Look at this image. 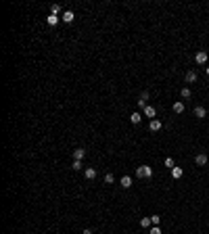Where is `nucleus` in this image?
Returning <instances> with one entry per match:
<instances>
[{
    "label": "nucleus",
    "instance_id": "nucleus-1",
    "mask_svg": "<svg viewBox=\"0 0 209 234\" xmlns=\"http://www.w3.org/2000/svg\"><path fill=\"white\" fill-rule=\"evenodd\" d=\"M136 176H138V178H153V169L148 165H140L138 169H136Z\"/></svg>",
    "mask_w": 209,
    "mask_h": 234
},
{
    "label": "nucleus",
    "instance_id": "nucleus-2",
    "mask_svg": "<svg viewBox=\"0 0 209 234\" xmlns=\"http://www.w3.org/2000/svg\"><path fill=\"white\" fill-rule=\"evenodd\" d=\"M207 52L205 50H197V55H195V61H197V65H205L207 63Z\"/></svg>",
    "mask_w": 209,
    "mask_h": 234
},
{
    "label": "nucleus",
    "instance_id": "nucleus-3",
    "mask_svg": "<svg viewBox=\"0 0 209 234\" xmlns=\"http://www.w3.org/2000/svg\"><path fill=\"white\" fill-rule=\"evenodd\" d=\"M142 115H144V117H151V119H155L157 111H155V107H148V105H146L144 109H142Z\"/></svg>",
    "mask_w": 209,
    "mask_h": 234
},
{
    "label": "nucleus",
    "instance_id": "nucleus-4",
    "mask_svg": "<svg viewBox=\"0 0 209 234\" xmlns=\"http://www.w3.org/2000/svg\"><path fill=\"white\" fill-rule=\"evenodd\" d=\"M59 21H61V19H59V15H52V13H50L48 17H46V23H48L50 27H55V25H59Z\"/></svg>",
    "mask_w": 209,
    "mask_h": 234
},
{
    "label": "nucleus",
    "instance_id": "nucleus-5",
    "mask_svg": "<svg viewBox=\"0 0 209 234\" xmlns=\"http://www.w3.org/2000/svg\"><path fill=\"white\" fill-rule=\"evenodd\" d=\"M184 111H186V107H184V103H182V100H176V103H174V113H178V115H182Z\"/></svg>",
    "mask_w": 209,
    "mask_h": 234
},
{
    "label": "nucleus",
    "instance_id": "nucleus-6",
    "mask_svg": "<svg viewBox=\"0 0 209 234\" xmlns=\"http://www.w3.org/2000/svg\"><path fill=\"white\" fill-rule=\"evenodd\" d=\"M195 117L205 119V117H207V109H205V107H195Z\"/></svg>",
    "mask_w": 209,
    "mask_h": 234
},
{
    "label": "nucleus",
    "instance_id": "nucleus-7",
    "mask_svg": "<svg viewBox=\"0 0 209 234\" xmlns=\"http://www.w3.org/2000/svg\"><path fill=\"white\" fill-rule=\"evenodd\" d=\"M148 128H151V132H159L163 125H161L159 119H151V124H148Z\"/></svg>",
    "mask_w": 209,
    "mask_h": 234
},
{
    "label": "nucleus",
    "instance_id": "nucleus-8",
    "mask_svg": "<svg viewBox=\"0 0 209 234\" xmlns=\"http://www.w3.org/2000/svg\"><path fill=\"white\" fill-rule=\"evenodd\" d=\"M195 163L197 165H205V163H207V155H205V153H199L195 157Z\"/></svg>",
    "mask_w": 209,
    "mask_h": 234
},
{
    "label": "nucleus",
    "instance_id": "nucleus-9",
    "mask_svg": "<svg viewBox=\"0 0 209 234\" xmlns=\"http://www.w3.org/2000/svg\"><path fill=\"white\" fill-rule=\"evenodd\" d=\"M73 19H75L73 11H65V13H63V23H71Z\"/></svg>",
    "mask_w": 209,
    "mask_h": 234
},
{
    "label": "nucleus",
    "instance_id": "nucleus-10",
    "mask_svg": "<svg viewBox=\"0 0 209 234\" xmlns=\"http://www.w3.org/2000/svg\"><path fill=\"white\" fill-rule=\"evenodd\" d=\"M84 157H86V151H84V149H75V151H73V159H75V161H82Z\"/></svg>",
    "mask_w": 209,
    "mask_h": 234
},
{
    "label": "nucleus",
    "instance_id": "nucleus-11",
    "mask_svg": "<svg viewBox=\"0 0 209 234\" xmlns=\"http://www.w3.org/2000/svg\"><path fill=\"white\" fill-rule=\"evenodd\" d=\"M84 176H86L88 180H94V178H96V169H94V167H88V169L84 172Z\"/></svg>",
    "mask_w": 209,
    "mask_h": 234
},
{
    "label": "nucleus",
    "instance_id": "nucleus-12",
    "mask_svg": "<svg viewBox=\"0 0 209 234\" xmlns=\"http://www.w3.org/2000/svg\"><path fill=\"white\" fill-rule=\"evenodd\" d=\"M140 226L148 230V228H153V220H151V217H142V220H140Z\"/></svg>",
    "mask_w": 209,
    "mask_h": 234
},
{
    "label": "nucleus",
    "instance_id": "nucleus-13",
    "mask_svg": "<svg viewBox=\"0 0 209 234\" xmlns=\"http://www.w3.org/2000/svg\"><path fill=\"white\" fill-rule=\"evenodd\" d=\"M182 176H184V172H182V167H174V169H172V178L180 180Z\"/></svg>",
    "mask_w": 209,
    "mask_h": 234
},
{
    "label": "nucleus",
    "instance_id": "nucleus-14",
    "mask_svg": "<svg viewBox=\"0 0 209 234\" xmlns=\"http://www.w3.org/2000/svg\"><path fill=\"white\" fill-rule=\"evenodd\" d=\"M188 84H192V82H197V71H188L186 73V77H184Z\"/></svg>",
    "mask_w": 209,
    "mask_h": 234
},
{
    "label": "nucleus",
    "instance_id": "nucleus-15",
    "mask_svg": "<svg viewBox=\"0 0 209 234\" xmlns=\"http://www.w3.org/2000/svg\"><path fill=\"white\" fill-rule=\"evenodd\" d=\"M130 121H132L134 125L140 124V121H142V115H140V113H132V115H130Z\"/></svg>",
    "mask_w": 209,
    "mask_h": 234
},
{
    "label": "nucleus",
    "instance_id": "nucleus-16",
    "mask_svg": "<svg viewBox=\"0 0 209 234\" xmlns=\"http://www.w3.org/2000/svg\"><path fill=\"white\" fill-rule=\"evenodd\" d=\"M121 186H124V188H130V186H132V178H130V176H124V178H121Z\"/></svg>",
    "mask_w": 209,
    "mask_h": 234
},
{
    "label": "nucleus",
    "instance_id": "nucleus-17",
    "mask_svg": "<svg viewBox=\"0 0 209 234\" xmlns=\"http://www.w3.org/2000/svg\"><path fill=\"white\" fill-rule=\"evenodd\" d=\"M190 94H192V92H190V88H182V90H180V96H182V98H190Z\"/></svg>",
    "mask_w": 209,
    "mask_h": 234
},
{
    "label": "nucleus",
    "instance_id": "nucleus-18",
    "mask_svg": "<svg viewBox=\"0 0 209 234\" xmlns=\"http://www.w3.org/2000/svg\"><path fill=\"white\" fill-rule=\"evenodd\" d=\"M71 169L80 172V169H82V161H75V159H73V163H71Z\"/></svg>",
    "mask_w": 209,
    "mask_h": 234
},
{
    "label": "nucleus",
    "instance_id": "nucleus-19",
    "mask_svg": "<svg viewBox=\"0 0 209 234\" xmlns=\"http://www.w3.org/2000/svg\"><path fill=\"white\" fill-rule=\"evenodd\" d=\"M165 167H169V169H174V167H176V165H174V159H172V157L165 159Z\"/></svg>",
    "mask_w": 209,
    "mask_h": 234
},
{
    "label": "nucleus",
    "instance_id": "nucleus-20",
    "mask_svg": "<svg viewBox=\"0 0 209 234\" xmlns=\"http://www.w3.org/2000/svg\"><path fill=\"white\" fill-rule=\"evenodd\" d=\"M50 11H52V15H59V13H61V4H52Z\"/></svg>",
    "mask_w": 209,
    "mask_h": 234
},
{
    "label": "nucleus",
    "instance_id": "nucleus-21",
    "mask_svg": "<svg viewBox=\"0 0 209 234\" xmlns=\"http://www.w3.org/2000/svg\"><path fill=\"white\" fill-rule=\"evenodd\" d=\"M151 220H153V226H159L161 224V215H151Z\"/></svg>",
    "mask_w": 209,
    "mask_h": 234
},
{
    "label": "nucleus",
    "instance_id": "nucleus-22",
    "mask_svg": "<svg viewBox=\"0 0 209 234\" xmlns=\"http://www.w3.org/2000/svg\"><path fill=\"white\" fill-rule=\"evenodd\" d=\"M113 173H107V176H104V182H107V184H113Z\"/></svg>",
    "mask_w": 209,
    "mask_h": 234
},
{
    "label": "nucleus",
    "instance_id": "nucleus-23",
    "mask_svg": "<svg viewBox=\"0 0 209 234\" xmlns=\"http://www.w3.org/2000/svg\"><path fill=\"white\" fill-rule=\"evenodd\" d=\"M151 234H161V228L159 226H153V228H151Z\"/></svg>",
    "mask_w": 209,
    "mask_h": 234
},
{
    "label": "nucleus",
    "instance_id": "nucleus-24",
    "mask_svg": "<svg viewBox=\"0 0 209 234\" xmlns=\"http://www.w3.org/2000/svg\"><path fill=\"white\" fill-rule=\"evenodd\" d=\"M140 100H144L146 103V100H148V92H142V94H140Z\"/></svg>",
    "mask_w": 209,
    "mask_h": 234
},
{
    "label": "nucleus",
    "instance_id": "nucleus-25",
    "mask_svg": "<svg viewBox=\"0 0 209 234\" xmlns=\"http://www.w3.org/2000/svg\"><path fill=\"white\" fill-rule=\"evenodd\" d=\"M82 234H92V230H90V228H86V230H84Z\"/></svg>",
    "mask_w": 209,
    "mask_h": 234
},
{
    "label": "nucleus",
    "instance_id": "nucleus-26",
    "mask_svg": "<svg viewBox=\"0 0 209 234\" xmlns=\"http://www.w3.org/2000/svg\"><path fill=\"white\" fill-rule=\"evenodd\" d=\"M205 73H207V76H209V67H207V69H205Z\"/></svg>",
    "mask_w": 209,
    "mask_h": 234
}]
</instances>
